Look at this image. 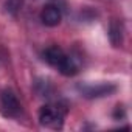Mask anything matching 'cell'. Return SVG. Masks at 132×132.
<instances>
[{"label":"cell","instance_id":"6da1fadb","mask_svg":"<svg viewBox=\"0 0 132 132\" xmlns=\"http://www.w3.org/2000/svg\"><path fill=\"white\" fill-rule=\"evenodd\" d=\"M65 110L61 106H44L39 112V123L51 129H61Z\"/></svg>","mask_w":132,"mask_h":132},{"label":"cell","instance_id":"7a4b0ae2","mask_svg":"<svg viewBox=\"0 0 132 132\" xmlns=\"http://www.w3.org/2000/svg\"><path fill=\"white\" fill-rule=\"evenodd\" d=\"M0 109H2V113L5 117H10V118L19 117V113L22 110L17 96L11 90H5L2 95H0Z\"/></svg>","mask_w":132,"mask_h":132},{"label":"cell","instance_id":"3957f363","mask_svg":"<svg viewBox=\"0 0 132 132\" xmlns=\"http://www.w3.org/2000/svg\"><path fill=\"white\" fill-rule=\"evenodd\" d=\"M61 10L56 5H45L40 11V20L47 27H56L61 22Z\"/></svg>","mask_w":132,"mask_h":132},{"label":"cell","instance_id":"277c9868","mask_svg":"<svg viewBox=\"0 0 132 132\" xmlns=\"http://www.w3.org/2000/svg\"><path fill=\"white\" fill-rule=\"evenodd\" d=\"M117 90L115 86L112 84H100V86H89V87H81V92L86 98H100V96H109Z\"/></svg>","mask_w":132,"mask_h":132},{"label":"cell","instance_id":"5b68a950","mask_svg":"<svg viewBox=\"0 0 132 132\" xmlns=\"http://www.w3.org/2000/svg\"><path fill=\"white\" fill-rule=\"evenodd\" d=\"M64 76H73L78 73V64L75 62V59L69 54H65V57L61 61V64L56 67Z\"/></svg>","mask_w":132,"mask_h":132},{"label":"cell","instance_id":"8992f818","mask_svg":"<svg viewBox=\"0 0 132 132\" xmlns=\"http://www.w3.org/2000/svg\"><path fill=\"white\" fill-rule=\"evenodd\" d=\"M44 57H45V61L50 64V65H53V67H57V65L61 64V61L65 57V53H64V50L62 48H59V47H50V48H47L45 51H44Z\"/></svg>","mask_w":132,"mask_h":132},{"label":"cell","instance_id":"52a82bcc","mask_svg":"<svg viewBox=\"0 0 132 132\" xmlns=\"http://www.w3.org/2000/svg\"><path fill=\"white\" fill-rule=\"evenodd\" d=\"M109 36H110V42H112L115 47H118V45L121 44V40H123V31H121V25H120L118 22H112Z\"/></svg>","mask_w":132,"mask_h":132}]
</instances>
